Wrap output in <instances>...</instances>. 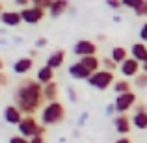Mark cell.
<instances>
[{
    "instance_id": "obj_1",
    "label": "cell",
    "mask_w": 147,
    "mask_h": 143,
    "mask_svg": "<svg viewBox=\"0 0 147 143\" xmlns=\"http://www.w3.org/2000/svg\"><path fill=\"white\" fill-rule=\"evenodd\" d=\"M13 100L22 115H36L45 102L43 84H39L36 78H24L13 93Z\"/></svg>"
},
{
    "instance_id": "obj_2",
    "label": "cell",
    "mask_w": 147,
    "mask_h": 143,
    "mask_svg": "<svg viewBox=\"0 0 147 143\" xmlns=\"http://www.w3.org/2000/svg\"><path fill=\"white\" fill-rule=\"evenodd\" d=\"M65 106L60 102V100H54V102H47L43 108H41V113H39V119H41V125L43 126H54V125H60L63 123L65 119Z\"/></svg>"
},
{
    "instance_id": "obj_3",
    "label": "cell",
    "mask_w": 147,
    "mask_h": 143,
    "mask_svg": "<svg viewBox=\"0 0 147 143\" xmlns=\"http://www.w3.org/2000/svg\"><path fill=\"white\" fill-rule=\"evenodd\" d=\"M114 82H115L114 73L104 71V69H100V71L93 73V75H91V78L88 80V84H90L91 87H95V89H99V91H106L108 87L114 86Z\"/></svg>"
},
{
    "instance_id": "obj_4",
    "label": "cell",
    "mask_w": 147,
    "mask_h": 143,
    "mask_svg": "<svg viewBox=\"0 0 147 143\" xmlns=\"http://www.w3.org/2000/svg\"><path fill=\"white\" fill-rule=\"evenodd\" d=\"M39 126H41V123H37V119L34 117V115H24L22 121L17 125V128H19V134H21V136H24V138L30 140V138L37 136Z\"/></svg>"
},
{
    "instance_id": "obj_5",
    "label": "cell",
    "mask_w": 147,
    "mask_h": 143,
    "mask_svg": "<svg viewBox=\"0 0 147 143\" xmlns=\"http://www.w3.org/2000/svg\"><path fill=\"white\" fill-rule=\"evenodd\" d=\"M21 17H22V22H26V24H39V22L45 19V9L39 7V6L22 7L21 9Z\"/></svg>"
},
{
    "instance_id": "obj_6",
    "label": "cell",
    "mask_w": 147,
    "mask_h": 143,
    "mask_svg": "<svg viewBox=\"0 0 147 143\" xmlns=\"http://www.w3.org/2000/svg\"><path fill=\"white\" fill-rule=\"evenodd\" d=\"M138 102V99H136V93H123V95H117L115 97V102H114V106H115V113H127L129 110H132L134 108V104Z\"/></svg>"
},
{
    "instance_id": "obj_7",
    "label": "cell",
    "mask_w": 147,
    "mask_h": 143,
    "mask_svg": "<svg viewBox=\"0 0 147 143\" xmlns=\"http://www.w3.org/2000/svg\"><path fill=\"white\" fill-rule=\"evenodd\" d=\"M97 45L95 41H90V39H80L73 45V54L78 58H86V56H97Z\"/></svg>"
},
{
    "instance_id": "obj_8",
    "label": "cell",
    "mask_w": 147,
    "mask_h": 143,
    "mask_svg": "<svg viewBox=\"0 0 147 143\" xmlns=\"http://www.w3.org/2000/svg\"><path fill=\"white\" fill-rule=\"evenodd\" d=\"M119 71H121V75L127 76V78H136V76L142 73V63L136 61L132 56H129L121 65H119Z\"/></svg>"
},
{
    "instance_id": "obj_9",
    "label": "cell",
    "mask_w": 147,
    "mask_h": 143,
    "mask_svg": "<svg viewBox=\"0 0 147 143\" xmlns=\"http://www.w3.org/2000/svg\"><path fill=\"white\" fill-rule=\"evenodd\" d=\"M112 123H114V128H115V132H117L119 136H127V134L130 132V128H132V119H130L127 113L114 115Z\"/></svg>"
},
{
    "instance_id": "obj_10",
    "label": "cell",
    "mask_w": 147,
    "mask_h": 143,
    "mask_svg": "<svg viewBox=\"0 0 147 143\" xmlns=\"http://www.w3.org/2000/svg\"><path fill=\"white\" fill-rule=\"evenodd\" d=\"M67 71H69V76H71V78H75V80H86V82L91 78V75H93V73L88 71V69L84 67L80 61H75V63H71Z\"/></svg>"
},
{
    "instance_id": "obj_11",
    "label": "cell",
    "mask_w": 147,
    "mask_h": 143,
    "mask_svg": "<svg viewBox=\"0 0 147 143\" xmlns=\"http://www.w3.org/2000/svg\"><path fill=\"white\" fill-rule=\"evenodd\" d=\"M22 111L19 110L15 104H9V106L4 108V121L7 123V125H19V123L22 121Z\"/></svg>"
},
{
    "instance_id": "obj_12",
    "label": "cell",
    "mask_w": 147,
    "mask_h": 143,
    "mask_svg": "<svg viewBox=\"0 0 147 143\" xmlns=\"http://www.w3.org/2000/svg\"><path fill=\"white\" fill-rule=\"evenodd\" d=\"M63 61H65V50L63 48H56L54 52L49 54L45 65H49L50 69H54V71H56V69H60L61 65H63Z\"/></svg>"
},
{
    "instance_id": "obj_13",
    "label": "cell",
    "mask_w": 147,
    "mask_h": 143,
    "mask_svg": "<svg viewBox=\"0 0 147 143\" xmlns=\"http://www.w3.org/2000/svg\"><path fill=\"white\" fill-rule=\"evenodd\" d=\"M0 22L4 26H9V28H15L22 22V17H21V11H4L0 15Z\"/></svg>"
},
{
    "instance_id": "obj_14",
    "label": "cell",
    "mask_w": 147,
    "mask_h": 143,
    "mask_svg": "<svg viewBox=\"0 0 147 143\" xmlns=\"http://www.w3.org/2000/svg\"><path fill=\"white\" fill-rule=\"evenodd\" d=\"M32 67H34V60L30 56H24V58H19L13 63V73L15 75H26V73L32 71Z\"/></svg>"
},
{
    "instance_id": "obj_15",
    "label": "cell",
    "mask_w": 147,
    "mask_h": 143,
    "mask_svg": "<svg viewBox=\"0 0 147 143\" xmlns=\"http://www.w3.org/2000/svg\"><path fill=\"white\" fill-rule=\"evenodd\" d=\"M130 56L134 58L136 61H140V63H145L147 61V43H134L132 47H130Z\"/></svg>"
},
{
    "instance_id": "obj_16",
    "label": "cell",
    "mask_w": 147,
    "mask_h": 143,
    "mask_svg": "<svg viewBox=\"0 0 147 143\" xmlns=\"http://www.w3.org/2000/svg\"><path fill=\"white\" fill-rule=\"evenodd\" d=\"M69 9V0H52V6L49 9V15L52 19H58Z\"/></svg>"
},
{
    "instance_id": "obj_17",
    "label": "cell",
    "mask_w": 147,
    "mask_h": 143,
    "mask_svg": "<svg viewBox=\"0 0 147 143\" xmlns=\"http://www.w3.org/2000/svg\"><path fill=\"white\" fill-rule=\"evenodd\" d=\"M36 80L39 84H43V86H47V84L54 82V69H50L49 65H43V67L37 69V75H36Z\"/></svg>"
},
{
    "instance_id": "obj_18",
    "label": "cell",
    "mask_w": 147,
    "mask_h": 143,
    "mask_svg": "<svg viewBox=\"0 0 147 143\" xmlns=\"http://www.w3.org/2000/svg\"><path fill=\"white\" fill-rule=\"evenodd\" d=\"M43 97H45V102L58 100V97H60V86L56 82H50L47 86H43Z\"/></svg>"
},
{
    "instance_id": "obj_19",
    "label": "cell",
    "mask_w": 147,
    "mask_h": 143,
    "mask_svg": "<svg viewBox=\"0 0 147 143\" xmlns=\"http://www.w3.org/2000/svg\"><path fill=\"white\" fill-rule=\"evenodd\" d=\"M78 61L88 69V71H91V73L100 71V60H99L97 56H86V58H80Z\"/></svg>"
},
{
    "instance_id": "obj_20",
    "label": "cell",
    "mask_w": 147,
    "mask_h": 143,
    "mask_svg": "<svg viewBox=\"0 0 147 143\" xmlns=\"http://www.w3.org/2000/svg\"><path fill=\"white\" fill-rule=\"evenodd\" d=\"M110 58L115 61L117 65H121L123 61L129 58V50H127L125 47H114L112 48V52H110Z\"/></svg>"
},
{
    "instance_id": "obj_21",
    "label": "cell",
    "mask_w": 147,
    "mask_h": 143,
    "mask_svg": "<svg viewBox=\"0 0 147 143\" xmlns=\"http://www.w3.org/2000/svg\"><path fill=\"white\" fill-rule=\"evenodd\" d=\"M112 89H114V93L117 95H123V93H130L132 91V84L129 82V80L121 78V80H115L114 86H112Z\"/></svg>"
},
{
    "instance_id": "obj_22",
    "label": "cell",
    "mask_w": 147,
    "mask_h": 143,
    "mask_svg": "<svg viewBox=\"0 0 147 143\" xmlns=\"http://www.w3.org/2000/svg\"><path fill=\"white\" fill-rule=\"evenodd\" d=\"M132 125L138 130H147V110L145 111H136L132 115Z\"/></svg>"
},
{
    "instance_id": "obj_23",
    "label": "cell",
    "mask_w": 147,
    "mask_h": 143,
    "mask_svg": "<svg viewBox=\"0 0 147 143\" xmlns=\"http://www.w3.org/2000/svg\"><path fill=\"white\" fill-rule=\"evenodd\" d=\"M117 67H119V65L115 63V61L112 60L110 56H104V58H100V69H104V71H110V73H114Z\"/></svg>"
},
{
    "instance_id": "obj_24",
    "label": "cell",
    "mask_w": 147,
    "mask_h": 143,
    "mask_svg": "<svg viewBox=\"0 0 147 143\" xmlns=\"http://www.w3.org/2000/svg\"><path fill=\"white\" fill-rule=\"evenodd\" d=\"M134 87L136 89H147V73H140L134 78Z\"/></svg>"
},
{
    "instance_id": "obj_25",
    "label": "cell",
    "mask_w": 147,
    "mask_h": 143,
    "mask_svg": "<svg viewBox=\"0 0 147 143\" xmlns=\"http://www.w3.org/2000/svg\"><path fill=\"white\" fill-rule=\"evenodd\" d=\"M123 2V7H129V9L136 11L138 7H140V4L144 2V0H121Z\"/></svg>"
},
{
    "instance_id": "obj_26",
    "label": "cell",
    "mask_w": 147,
    "mask_h": 143,
    "mask_svg": "<svg viewBox=\"0 0 147 143\" xmlns=\"http://www.w3.org/2000/svg\"><path fill=\"white\" fill-rule=\"evenodd\" d=\"M32 6H39L47 11V9H50V6H52V0H32Z\"/></svg>"
},
{
    "instance_id": "obj_27",
    "label": "cell",
    "mask_w": 147,
    "mask_h": 143,
    "mask_svg": "<svg viewBox=\"0 0 147 143\" xmlns=\"http://www.w3.org/2000/svg\"><path fill=\"white\" fill-rule=\"evenodd\" d=\"M134 13H136L138 17H147V0H144V2L140 4V7H138Z\"/></svg>"
},
{
    "instance_id": "obj_28",
    "label": "cell",
    "mask_w": 147,
    "mask_h": 143,
    "mask_svg": "<svg viewBox=\"0 0 147 143\" xmlns=\"http://www.w3.org/2000/svg\"><path fill=\"white\" fill-rule=\"evenodd\" d=\"M106 4H108V7H110V9H121V7H123V2H121V0H106Z\"/></svg>"
},
{
    "instance_id": "obj_29",
    "label": "cell",
    "mask_w": 147,
    "mask_h": 143,
    "mask_svg": "<svg viewBox=\"0 0 147 143\" xmlns=\"http://www.w3.org/2000/svg\"><path fill=\"white\" fill-rule=\"evenodd\" d=\"M9 143H30V140L19 134V136H11V138H9Z\"/></svg>"
},
{
    "instance_id": "obj_30",
    "label": "cell",
    "mask_w": 147,
    "mask_h": 143,
    "mask_svg": "<svg viewBox=\"0 0 147 143\" xmlns=\"http://www.w3.org/2000/svg\"><path fill=\"white\" fill-rule=\"evenodd\" d=\"M140 39L142 43H147V22H144V26L140 28Z\"/></svg>"
},
{
    "instance_id": "obj_31",
    "label": "cell",
    "mask_w": 147,
    "mask_h": 143,
    "mask_svg": "<svg viewBox=\"0 0 147 143\" xmlns=\"http://www.w3.org/2000/svg\"><path fill=\"white\" fill-rule=\"evenodd\" d=\"M67 97H69L71 102H76V100H78V95H76V91L73 89V87H67Z\"/></svg>"
},
{
    "instance_id": "obj_32",
    "label": "cell",
    "mask_w": 147,
    "mask_h": 143,
    "mask_svg": "<svg viewBox=\"0 0 147 143\" xmlns=\"http://www.w3.org/2000/svg\"><path fill=\"white\" fill-rule=\"evenodd\" d=\"M7 84H9V76H7L6 73H2V71H0V87L7 86Z\"/></svg>"
},
{
    "instance_id": "obj_33",
    "label": "cell",
    "mask_w": 147,
    "mask_h": 143,
    "mask_svg": "<svg viewBox=\"0 0 147 143\" xmlns=\"http://www.w3.org/2000/svg\"><path fill=\"white\" fill-rule=\"evenodd\" d=\"M47 43H49V41H47V37H39V39H37V41H36V48H37V50H39V48H43V47H47Z\"/></svg>"
},
{
    "instance_id": "obj_34",
    "label": "cell",
    "mask_w": 147,
    "mask_h": 143,
    "mask_svg": "<svg viewBox=\"0 0 147 143\" xmlns=\"http://www.w3.org/2000/svg\"><path fill=\"white\" fill-rule=\"evenodd\" d=\"M30 143H45V136H34V138H30Z\"/></svg>"
},
{
    "instance_id": "obj_35",
    "label": "cell",
    "mask_w": 147,
    "mask_h": 143,
    "mask_svg": "<svg viewBox=\"0 0 147 143\" xmlns=\"http://www.w3.org/2000/svg\"><path fill=\"white\" fill-rule=\"evenodd\" d=\"M30 2H32V0H15V4H17V6H21V7H28Z\"/></svg>"
},
{
    "instance_id": "obj_36",
    "label": "cell",
    "mask_w": 147,
    "mask_h": 143,
    "mask_svg": "<svg viewBox=\"0 0 147 143\" xmlns=\"http://www.w3.org/2000/svg\"><path fill=\"white\" fill-rule=\"evenodd\" d=\"M115 113V106L114 104H108L106 106V115H114Z\"/></svg>"
},
{
    "instance_id": "obj_37",
    "label": "cell",
    "mask_w": 147,
    "mask_h": 143,
    "mask_svg": "<svg viewBox=\"0 0 147 143\" xmlns=\"http://www.w3.org/2000/svg\"><path fill=\"white\" fill-rule=\"evenodd\" d=\"M114 143H132V141H130V138H117Z\"/></svg>"
},
{
    "instance_id": "obj_38",
    "label": "cell",
    "mask_w": 147,
    "mask_h": 143,
    "mask_svg": "<svg viewBox=\"0 0 147 143\" xmlns=\"http://www.w3.org/2000/svg\"><path fill=\"white\" fill-rule=\"evenodd\" d=\"M86 119H88V113H82V115H80V119H78V126H82L84 123H86Z\"/></svg>"
},
{
    "instance_id": "obj_39",
    "label": "cell",
    "mask_w": 147,
    "mask_h": 143,
    "mask_svg": "<svg viewBox=\"0 0 147 143\" xmlns=\"http://www.w3.org/2000/svg\"><path fill=\"white\" fill-rule=\"evenodd\" d=\"M37 56V48H32V50H30V58H32V60H34V58H36Z\"/></svg>"
},
{
    "instance_id": "obj_40",
    "label": "cell",
    "mask_w": 147,
    "mask_h": 143,
    "mask_svg": "<svg viewBox=\"0 0 147 143\" xmlns=\"http://www.w3.org/2000/svg\"><path fill=\"white\" fill-rule=\"evenodd\" d=\"M142 73H147V61H145V63H142Z\"/></svg>"
},
{
    "instance_id": "obj_41",
    "label": "cell",
    "mask_w": 147,
    "mask_h": 143,
    "mask_svg": "<svg viewBox=\"0 0 147 143\" xmlns=\"http://www.w3.org/2000/svg\"><path fill=\"white\" fill-rule=\"evenodd\" d=\"M4 69V61H2V58H0V71Z\"/></svg>"
},
{
    "instance_id": "obj_42",
    "label": "cell",
    "mask_w": 147,
    "mask_h": 143,
    "mask_svg": "<svg viewBox=\"0 0 147 143\" xmlns=\"http://www.w3.org/2000/svg\"><path fill=\"white\" fill-rule=\"evenodd\" d=\"M4 13V6H2V2H0V15Z\"/></svg>"
}]
</instances>
